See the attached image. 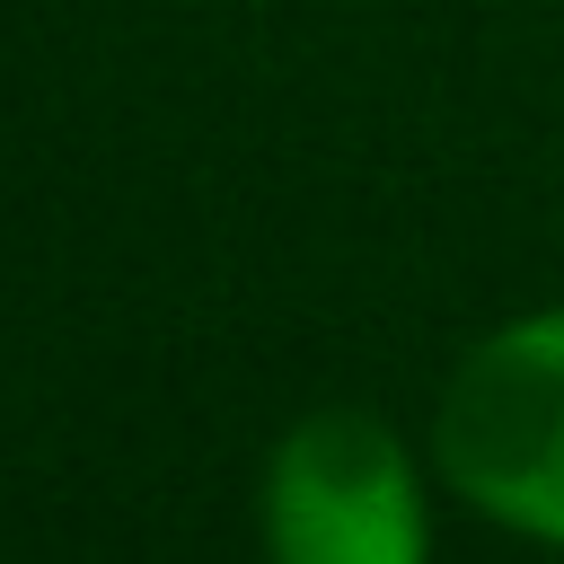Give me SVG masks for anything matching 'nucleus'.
Returning a JSON list of instances; mask_svg holds the SVG:
<instances>
[{"mask_svg": "<svg viewBox=\"0 0 564 564\" xmlns=\"http://www.w3.org/2000/svg\"><path fill=\"white\" fill-rule=\"evenodd\" d=\"M432 476L502 538L564 555V300L494 317L432 397Z\"/></svg>", "mask_w": 564, "mask_h": 564, "instance_id": "nucleus-1", "label": "nucleus"}, {"mask_svg": "<svg viewBox=\"0 0 564 564\" xmlns=\"http://www.w3.org/2000/svg\"><path fill=\"white\" fill-rule=\"evenodd\" d=\"M432 449L370 405L300 414L256 485L264 564H432Z\"/></svg>", "mask_w": 564, "mask_h": 564, "instance_id": "nucleus-2", "label": "nucleus"}]
</instances>
